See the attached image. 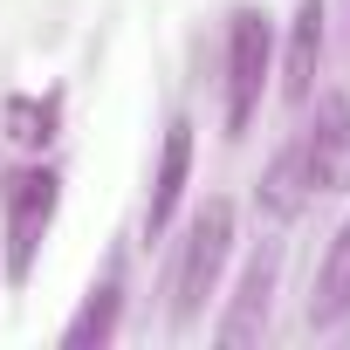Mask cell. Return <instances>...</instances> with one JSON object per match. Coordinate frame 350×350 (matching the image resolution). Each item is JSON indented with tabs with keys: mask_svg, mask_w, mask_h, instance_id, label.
Instances as JSON below:
<instances>
[{
	"mask_svg": "<svg viewBox=\"0 0 350 350\" xmlns=\"http://www.w3.org/2000/svg\"><path fill=\"white\" fill-rule=\"evenodd\" d=\"M0 131H8L21 151L55 144V131H62V90H49V96H8V103H0Z\"/></svg>",
	"mask_w": 350,
	"mask_h": 350,
	"instance_id": "8fae6325",
	"label": "cell"
},
{
	"mask_svg": "<svg viewBox=\"0 0 350 350\" xmlns=\"http://www.w3.org/2000/svg\"><path fill=\"white\" fill-rule=\"evenodd\" d=\"M268 62H275L268 8H234L227 14V137H247L261 90H268Z\"/></svg>",
	"mask_w": 350,
	"mask_h": 350,
	"instance_id": "3957f363",
	"label": "cell"
},
{
	"mask_svg": "<svg viewBox=\"0 0 350 350\" xmlns=\"http://www.w3.org/2000/svg\"><path fill=\"white\" fill-rule=\"evenodd\" d=\"M275 282H282V247L268 241L247 268H241V282H234V302H227V316H220V343L227 350H241V343H254L261 329H268V309H275Z\"/></svg>",
	"mask_w": 350,
	"mask_h": 350,
	"instance_id": "277c9868",
	"label": "cell"
},
{
	"mask_svg": "<svg viewBox=\"0 0 350 350\" xmlns=\"http://www.w3.org/2000/svg\"><path fill=\"white\" fill-rule=\"evenodd\" d=\"M302 158L316 193H350V96L316 103V124L302 131Z\"/></svg>",
	"mask_w": 350,
	"mask_h": 350,
	"instance_id": "5b68a950",
	"label": "cell"
},
{
	"mask_svg": "<svg viewBox=\"0 0 350 350\" xmlns=\"http://www.w3.org/2000/svg\"><path fill=\"white\" fill-rule=\"evenodd\" d=\"M55 206H62V172L55 165H14L0 179V241H8V282H28L35 261H42V241L55 227Z\"/></svg>",
	"mask_w": 350,
	"mask_h": 350,
	"instance_id": "7a4b0ae2",
	"label": "cell"
},
{
	"mask_svg": "<svg viewBox=\"0 0 350 350\" xmlns=\"http://www.w3.org/2000/svg\"><path fill=\"white\" fill-rule=\"evenodd\" d=\"M186 179H193V124L172 117L165 124V151L151 165V200H144V234L151 241L172 227V213H179V200H186Z\"/></svg>",
	"mask_w": 350,
	"mask_h": 350,
	"instance_id": "8992f818",
	"label": "cell"
},
{
	"mask_svg": "<svg viewBox=\"0 0 350 350\" xmlns=\"http://www.w3.org/2000/svg\"><path fill=\"white\" fill-rule=\"evenodd\" d=\"M227 261H234V200L213 193L193 213V227L179 241V261H172V329H193L200 323V309L213 302V288L227 275Z\"/></svg>",
	"mask_w": 350,
	"mask_h": 350,
	"instance_id": "6da1fadb",
	"label": "cell"
},
{
	"mask_svg": "<svg viewBox=\"0 0 350 350\" xmlns=\"http://www.w3.org/2000/svg\"><path fill=\"white\" fill-rule=\"evenodd\" d=\"M316 62H323V0H302V8H295V28H288V62H282V96H288V103H309Z\"/></svg>",
	"mask_w": 350,
	"mask_h": 350,
	"instance_id": "30bf717a",
	"label": "cell"
},
{
	"mask_svg": "<svg viewBox=\"0 0 350 350\" xmlns=\"http://www.w3.org/2000/svg\"><path fill=\"white\" fill-rule=\"evenodd\" d=\"M117 323H124V261H110V268L83 288V309L69 316L62 343H69V350H96V343L117 336Z\"/></svg>",
	"mask_w": 350,
	"mask_h": 350,
	"instance_id": "52a82bcc",
	"label": "cell"
},
{
	"mask_svg": "<svg viewBox=\"0 0 350 350\" xmlns=\"http://www.w3.org/2000/svg\"><path fill=\"white\" fill-rule=\"evenodd\" d=\"M343 316H350V220L329 234L323 268H316V288H309V323L316 329H336Z\"/></svg>",
	"mask_w": 350,
	"mask_h": 350,
	"instance_id": "9c48e42d",
	"label": "cell"
},
{
	"mask_svg": "<svg viewBox=\"0 0 350 350\" xmlns=\"http://www.w3.org/2000/svg\"><path fill=\"white\" fill-rule=\"evenodd\" d=\"M309 200H316V186H309V158H302V137H295V144H282V151H275V165L261 172V193H254V206H261V213L282 227V220H295Z\"/></svg>",
	"mask_w": 350,
	"mask_h": 350,
	"instance_id": "ba28073f",
	"label": "cell"
}]
</instances>
